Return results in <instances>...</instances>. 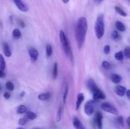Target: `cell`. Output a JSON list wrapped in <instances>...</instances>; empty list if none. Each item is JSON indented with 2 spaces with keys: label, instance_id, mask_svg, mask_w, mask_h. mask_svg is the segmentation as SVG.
I'll use <instances>...</instances> for the list:
<instances>
[{
  "label": "cell",
  "instance_id": "cell-36",
  "mask_svg": "<svg viewBox=\"0 0 130 129\" xmlns=\"http://www.w3.org/2000/svg\"><path fill=\"white\" fill-rule=\"evenodd\" d=\"M18 22H19V25H20V26L21 27L24 28V27H25V24H24V22L22 21V20H19V21H18Z\"/></svg>",
  "mask_w": 130,
  "mask_h": 129
},
{
  "label": "cell",
  "instance_id": "cell-3",
  "mask_svg": "<svg viewBox=\"0 0 130 129\" xmlns=\"http://www.w3.org/2000/svg\"><path fill=\"white\" fill-rule=\"evenodd\" d=\"M59 37L61 44H62V46L63 48L65 53H66V54L67 56H69L71 55V47H70L69 42L68 39H67L66 34H65V32L63 30L60 31Z\"/></svg>",
  "mask_w": 130,
  "mask_h": 129
},
{
  "label": "cell",
  "instance_id": "cell-10",
  "mask_svg": "<svg viewBox=\"0 0 130 129\" xmlns=\"http://www.w3.org/2000/svg\"><path fill=\"white\" fill-rule=\"evenodd\" d=\"M72 123H73V126L75 129H86L85 128V126H84V125L82 123V122L80 121L79 119L78 118H74Z\"/></svg>",
  "mask_w": 130,
  "mask_h": 129
},
{
  "label": "cell",
  "instance_id": "cell-45",
  "mask_svg": "<svg viewBox=\"0 0 130 129\" xmlns=\"http://www.w3.org/2000/svg\"><path fill=\"white\" fill-rule=\"evenodd\" d=\"M36 129H41V128H36Z\"/></svg>",
  "mask_w": 130,
  "mask_h": 129
},
{
  "label": "cell",
  "instance_id": "cell-22",
  "mask_svg": "<svg viewBox=\"0 0 130 129\" xmlns=\"http://www.w3.org/2000/svg\"><path fill=\"white\" fill-rule=\"evenodd\" d=\"M26 117L29 120H32L36 118L37 115L36 114L34 113L32 111H27V112L26 113Z\"/></svg>",
  "mask_w": 130,
  "mask_h": 129
},
{
  "label": "cell",
  "instance_id": "cell-40",
  "mask_svg": "<svg viewBox=\"0 0 130 129\" xmlns=\"http://www.w3.org/2000/svg\"><path fill=\"white\" fill-rule=\"evenodd\" d=\"M62 1H63V2L65 4H67V3H68L69 1V0H62Z\"/></svg>",
  "mask_w": 130,
  "mask_h": 129
},
{
  "label": "cell",
  "instance_id": "cell-17",
  "mask_svg": "<svg viewBox=\"0 0 130 129\" xmlns=\"http://www.w3.org/2000/svg\"><path fill=\"white\" fill-rule=\"evenodd\" d=\"M62 115H63V107L60 106L57 111V115H56V121L57 122H60L62 120Z\"/></svg>",
  "mask_w": 130,
  "mask_h": 129
},
{
  "label": "cell",
  "instance_id": "cell-2",
  "mask_svg": "<svg viewBox=\"0 0 130 129\" xmlns=\"http://www.w3.org/2000/svg\"><path fill=\"white\" fill-rule=\"evenodd\" d=\"M95 32L98 39L103 37L105 33V22H104V15L100 14L98 16L95 22Z\"/></svg>",
  "mask_w": 130,
  "mask_h": 129
},
{
  "label": "cell",
  "instance_id": "cell-1",
  "mask_svg": "<svg viewBox=\"0 0 130 129\" xmlns=\"http://www.w3.org/2000/svg\"><path fill=\"white\" fill-rule=\"evenodd\" d=\"M87 30V19L83 16L79 18L77 20L76 27V39L79 49H81L85 43Z\"/></svg>",
  "mask_w": 130,
  "mask_h": 129
},
{
  "label": "cell",
  "instance_id": "cell-23",
  "mask_svg": "<svg viewBox=\"0 0 130 129\" xmlns=\"http://www.w3.org/2000/svg\"><path fill=\"white\" fill-rule=\"evenodd\" d=\"M115 10L116 11V12L118 13V14H119L120 15L123 16H126L127 13L123 10L122 8H121L119 6H115Z\"/></svg>",
  "mask_w": 130,
  "mask_h": 129
},
{
  "label": "cell",
  "instance_id": "cell-37",
  "mask_svg": "<svg viewBox=\"0 0 130 129\" xmlns=\"http://www.w3.org/2000/svg\"><path fill=\"white\" fill-rule=\"evenodd\" d=\"M6 76V73L3 70H0V77L1 78H4Z\"/></svg>",
  "mask_w": 130,
  "mask_h": 129
},
{
  "label": "cell",
  "instance_id": "cell-34",
  "mask_svg": "<svg viewBox=\"0 0 130 129\" xmlns=\"http://www.w3.org/2000/svg\"><path fill=\"white\" fill-rule=\"evenodd\" d=\"M110 46H109V45L105 46V47H104V53H105V54H108L109 53H110Z\"/></svg>",
  "mask_w": 130,
  "mask_h": 129
},
{
  "label": "cell",
  "instance_id": "cell-6",
  "mask_svg": "<svg viewBox=\"0 0 130 129\" xmlns=\"http://www.w3.org/2000/svg\"><path fill=\"white\" fill-rule=\"evenodd\" d=\"M103 116L102 115L100 112L97 111L95 114V118H94V122H95V125L97 126L99 129H102L103 127V123H102Z\"/></svg>",
  "mask_w": 130,
  "mask_h": 129
},
{
  "label": "cell",
  "instance_id": "cell-9",
  "mask_svg": "<svg viewBox=\"0 0 130 129\" xmlns=\"http://www.w3.org/2000/svg\"><path fill=\"white\" fill-rule=\"evenodd\" d=\"M29 55L31 60L36 61L38 59V56H39V53L36 48H30L29 49Z\"/></svg>",
  "mask_w": 130,
  "mask_h": 129
},
{
  "label": "cell",
  "instance_id": "cell-20",
  "mask_svg": "<svg viewBox=\"0 0 130 129\" xmlns=\"http://www.w3.org/2000/svg\"><path fill=\"white\" fill-rule=\"evenodd\" d=\"M17 112L19 114H24L27 113V108L24 105H20L17 109Z\"/></svg>",
  "mask_w": 130,
  "mask_h": 129
},
{
  "label": "cell",
  "instance_id": "cell-4",
  "mask_svg": "<svg viewBox=\"0 0 130 129\" xmlns=\"http://www.w3.org/2000/svg\"><path fill=\"white\" fill-rule=\"evenodd\" d=\"M95 101L94 99L89 100L85 103L84 106L85 113L88 116H91L95 111Z\"/></svg>",
  "mask_w": 130,
  "mask_h": 129
},
{
  "label": "cell",
  "instance_id": "cell-29",
  "mask_svg": "<svg viewBox=\"0 0 130 129\" xmlns=\"http://www.w3.org/2000/svg\"><path fill=\"white\" fill-rule=\"evenodd\" d=\"M116 121L118 124H119L120 126H124V118L122 116H119L117 118Z\"/></svg>",
  "mask_w": 130,
  "mask_h": 129
},
{
  "label": "cell",
  "instance_id": "cell-27",
  "mask_svg": "<svg viewBox=\"0 0 130 129\" xmlns=\"http://www.w3.org/2000/svg\"><path fill=\"white\" fill-rule=\"evenodd\" d=\"M46 55L47 56H52V53H53V49H52V46L48 44L46 48Z\"/></svg>",
  "mask_w": 130,
  "mask_h": 129
},
{
  "label": "cell",
  "instance_id": "cell-5",
  "mask_svg": "<svg viewBox=\"0 0 130 129\" xmlns=\"http://www.w3.org/2000/svg\"><path fill=\"white\" fill-rule=\"evenodd\" d=\"M101 109L104 111H107L109 113L113 114V115H118V110L116 108L115 106L107 102H104V103L102 104Z\"/></svg>",
  "mask_w": 130,
  "mask_h": 129
},
{
  "label": "cell",
  "instance_id": "cell-16",
  "mask_svg": "<svg viewBox=\"0 0 130 129\" xmlns=\"http://www.w3.org/2000/svg\"><path fill=\"white\" fill-rule=\"evenodd\" d=\"M111 80L114 83H119L122 80V77L118 74H112L111 76Z\"/></svg>",
  "mask_w": 130,
  "mask_h": 129
},
{
  "label": "cell",
  "instance_id": "cell-39",
  "mask_svg": "<svg viewBox=\"0 0 130 129\" xmlns=\"http://www.w3.org/2000/svg\"><path fill=\"white\" fill-rule=\"evenodd\" d=\"M126 123H127V124H128V126H129V129H130V117L127 118Z\"/></svg>",
  "mask_w": 130,
  "mask_h": 129
},
{
  "label": "cell",
  "instance_id": "cell-14",
  "mask_svg": "<svg viewBox=\"0 0 130 129\" xmlns=\"http://www.w3.org/2000/svg\"><path fill=\"white\" fill-rule=\"evenodd\" d=\"M50 97H51V94L49 93V92H45V93H42L38 95V99L40 100V101H48V99H50Z\"/></svg>",
  "mask_w": 130,
  "mask_h": 129
},
{
  "label": "cell",
  "instance_id": "cell-28",
  "mask_svg": "<svg viewBox=\"0 0 130 129\" xmlns=\"http://www.w3.org/2000/svg\"><path fill=\"white\" fill-rule=\"evenodd\" d=\"M6 85V88L7 89L8 91H13L14 85L11 82H7L6 83V85Z\"/></svg>",
  "mask_w": 130,
  "mask_h": 129
},
{
  "label": "cell",
  "instance_id": "cell-42",
  "mask_svg": "<svg viewBox=\"0 0 130 129\" xmlns=\"http://www.w3.org/2000/svg\"><path fill=\"white\" fill-rule=\"evenodd\" d=\"M17 129H25V128H23V127H18Z\"/></svg>",
  "mask_w": 130,
  "mask_h": 129
},
{
  "label": "cell",
  "instance_id": "cell-19",
  "mask_svg": "<svg viewBox=\"0 0 130 129\" xmlns=\"http://www.w3.org/2000/svg\"><path fill=\"white\" fill-rule=\"evenodd\" d=\"M12 36L14 39H20L21 37V32L19 30V29H15L13 30L12 32Z\"/></svg>",
  "mask_w": 130,
  "mask_h": 129
},
{
  "label": "cell",
  "instance_id": "cell-43",
  "mask_svg": "<svg viewBox=\"0 0 130 129\" xmlns=\"http://www.w3.org/2000/svg\"><path fill=\"white\" fill-rule=\"evenodd\" d=\"M96 1H103V0H96Z\"/></svg>",
  "mask_w": 130,
  "mask_h": 129
},
{
  "label": "cell",
  "instance_id": "cell-26",
  "mask_svg": "<svg viewBox=\"0 0 130 129\" xmlns=\"http://www.w3.org/2000/svg\"><path fill=\"white\" fill-rule=\"evenodd\" d=\"M28 120L29 119L27 118H20L19 120V121H18V124H19V125H20V126H24V125H25V124L27 123L28 121Z\"/></svg>",
  "mask_w": 130,
  "mask_h": 129
},
{
  "label": "cell",
  "instance_id": "cell-18",
  "mask_svg": "<svg viewBox=\"0 0 130 129\" xmlns=\"http://www.w3.org/2000/svg\"><path fill=\"white\" fill-rule=\"evenodd\" d=\"M116 27L117 29L120 32H124L126 30V27L123 23L120 21H117L116 23Z\"/></svg>",
  "mask_w": 130,
  "mask_h": 129
},
{
  "label": "cell",
  "instance_id": "cell-12",
  "mask_svg": "<svg viewBox=\"0 0 130 129\" xmlns=\"http://www.w3.org/2000/svg\"><path fill=\"white\" fill-rule=\"evenodd\" d=\"M87 87L88 88L90 89V91L93 92V91H95V90L97 88L98 86L96 85L95 81H94L92 78H90V79H89L87 81Z\"/></svg>",
  "mask_w": 130,
  "mask_h": 129
},
{
  "label": "cell",
  "instance_id": "cell-35",
  "mask_svg": "<svg viewBox=\"0 0 130 129\" xmlns=\"http://www.w3.org/2000/svg\"><path fill=\"white\" fill-rule=\"evenodd\" d=\"M10 94L8 93V92H5V93H4V97H5V99H8L10 97Z\"/></svg>",
  "mask_w": 130,
  "mask_h": 129
},
{
  "label": "cell",
  "instance_id": "cell-44",
  "mask_svg": "<svg viewBox=\"0 0 130 129\" xmlns=\"http://www.w3.org/2000/svg\"><path fill=\"white\" fill-rule=\"evenodd\" d=\"M126 1H128V2H130V0H126Z\"/></svg>",
  "mask_w": 130,
  "mask_h": 129
},
{
  "label": "cell",
  "instance_id": "cell-13",
  "mask_svg": "<svg viewBox=\"0 0 130 129\" xmlns=\"http://www.w3.org/2000/svg\"><path fill=\"white\" fill-rule=\"evenodd\" d=\"M84 99H85V96H84V94L83 93L79 94L78 96H77V101H76V110H78L79 109L80 106H81V103L83 101Z\"/></svg>",
  "mask_w": 130,
  "mask_h": 129
},
{
  "label": "cell",
  "instance_id": "cell-32",
  "mask_svg": "<svg viewBox=\"0 0 130 129\" xmlns=\"http://www.w3.org/2000/svg\"><path fill=\"white\" fill-rule=\"evenodd\" d=\"M68 91H69L68 85H67V84L66 86V89H65L64 94H63V103L64 104L66 103V99H67V94H68Z\"/></svg>",
  "mask_w": 130,
  "mask_h": 129
},
{
  "label": "cell",
  "instance_id": "cell-7",
  "mask_svg": "<svg viewBox=\"0 0 130 129\" xmlns=\"http://www.w3.org/2000/svg\"><path fill=\"white\" fill-rule=\"evenodd\" d=\"M13 1L15 4L18 9L22 12H26L29 10L27 5L22 0H13Z\"/></svg>",
  "mask_w": 130,
  "mask_h": 129
},
{
  "label": "cell",
  "instance_id": "cell-31",
  "mask_svg": "<svg viewBox=\"0 0 130 129\" xmlns=\"http://www.w3.org/2000/svg\"><path fill=\"white\" fill-rule=\"evenodd\" d=\"M124 54L128 58H130V47H126L124 50Z\"/></svg>",
  "mask_w": 130,
  "mask_h": 129
},
{
  "label": "cell",
  "instance_id": "cell-38",
  "mask_svg": "<svg viewBox=\"0 0 130 129\" xmlns=\"http://www.w3.org/2000/svg\"><path fill=\"white\" fill-rule=\"evenodd\" d=\"M126 96L128 98V99L130 100V89L128 90V91H126Z\"/></svg>",
  "mask_w": 130,
  "mask_h": 129
},
{
  "label": "cell",
  "instance_id": "cell-11",
  "mask_svg": "<svg viewBox=\"0 0 130 129\" xmlns=\"http://www.w3.org/2000/svg\"><path fill=\"white\" fill-rule=\"evenodd\" d=\"M116 93L119 96L123 97L126 94V89L125 87L122 85H117L115 88Z\"/></svg>",
  "mask_w": 130,
  "mask_h": 129
},
{
  "label": "cell",
  "instance_id": "cell-15",
  "mask_svg": "<svg viewBox=\"0 0 130 129\" xmlns=\"http://www.w3.org/2000/svg\"><path fill=\"white\" fill-rule=\"evenodd\" d=\"M3 52L6 57H10L11 56V51L7 43H4L3 44Z\"/></svg>",
  "mask_w": 130,
  "mask_h": 129
},
{
  "label": "cell",
  "instance_id": "cell-8",
  "mask_svg": "<svg viewBox=\"0 0 130 129\" xmlns=\"http://www.w3.org/2000/svg\"><path fill=\"white\" fill-rule=\"evenodd\" d=\"M92 92L93 95V99L95 101H97L99 99H105V95L99 87H97Z\"/></svg>",
  "mask_w": 130,
  "mask_h": 129
},
{
  "label": "cell",
  "instance_id": "cell-24",
  "mask_svg": "<svg viewBox=\"0 0 130 129\" xmlns=\"http://www.w3.org/2000/svg\"><path fill=\"white\" fill-rule=\"evenodd\" d=\"M5 66H6L5 61L2 54H1L0 55V68H1V70H5Z\"/></svg>",
  "mask_w": 130,
  "mask_h": 129
},
{
  "label": "cell",
  "instance_id": "cell-25",
  "mask_svg": "<svg viewBox=\"0 0 130 129\" xmlns=\"http://www.w3.org/2000/svg\"><path fill=\"white\" fill-rule=\"evenodd\" d=\"M58 75V64L57 63L54 64L53 68V79H55Z\"/></svg>",
  "mask_w": 130,
  "mask_h": 129
},
{
  "label": "cell",
  "instance_id": "cell-41",
  "mask_svg": "<svg viewBox=\"0 0 130 129\" xmlns=\"http://www.w3.org/2000/svg\"><path fill=\"white\" fill-rule=\"evenodd\" d=\"M24 92H22V94H20V96H21V97H23V96H24Z\"/></svg>",
  "mask_w": 130,
  "mask_h": 129
},
{
  "label": "cell",
  "instance_id": "cell-30",
  "mask_svg": "<svg viewBox=\"0 0 130 129\" xmlns=\"http://www.w3.org/2000/svg\"><path fill=\"white\" fill-rule=\"evenodd\" d=\"M102 65L103 68L105 70H109L110 68V64L109 62L107 61H104L102 63Z\"/></svg>",
  "mask_w": 130,
  "mask_h": 129
},
{
  "label": "cell",
  "instance_id": "cell-33",
  "mask_svg": "<svg viewBox=\"0 0 130 129\" xmlns=\"http://www.w3.org/2000/svg\"><path fill=\"white\" fill-rule=\"evenodd\" d=\"M112 37L113 39H115V40H118V39L120 38L119 33H118L116 30H114V31H113L112 34Z\"/></svg>",
  "mask_w": 130,
  "mask_h": 129
},
{
  "label": "cell",
  "instance_id": "cell-21",
  "mask_svg": "<svg viewBox=\"0 0 130 129\" xmlns=\"http://www.w3.org/2000/svg\"><path fill=\"white\" fill-rule=\"evenodd\" d=\"M114 58H116V59L118 61H122L124 58V53L121 51H118V53H116L114 55Z\"/></svg>",
  "mask_w": 130,
  "mask_h": 129
}]
</instances>
